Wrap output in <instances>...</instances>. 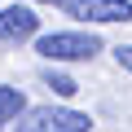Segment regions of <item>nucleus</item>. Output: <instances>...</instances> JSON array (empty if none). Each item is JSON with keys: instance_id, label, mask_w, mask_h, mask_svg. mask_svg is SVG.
<instances>
[{"instance_id": "nucleus-1", "label": "nucleus", "mask_w": 132, "mask_h": 132, "mask_svg": "<svg viewBox=\"0 0 132 132\" xmlns=\"http://www.w3.org/2000/svg\"><path fill=\"white\" fill-rule=\"evenodd\" d=\"M35 53L44 62H93L101 53V35L93 31H48L35 40Z\"/></svg>"}, {"instance_id": "nucleus-2", "label": "nucleus", "mask_w": 132, "mask_h": 132, "mask_svg": "<svg viewBox=\"0 0 132 132\" xmlns=\"http://www.w3.org/2000/svg\"><path fill=\"white\" fill-rule=\"evenodd\" d=\"M93 119L71 106H31L18 119V132H88Z\"/></svg>"}, {"instance_id": "nucleus-3", "label": "nucleus", "mask_w": 132, "mask_h": 132, "mask_svg": "<svg viewBox=\"0 0 132 132\" xmlns=\"http://www.w3.org/2000/svg\"><path fill=\"white\" fill-rule=\"evenodd\" d=\"M62 13L93 27H110V22H132V0H66Z\"/></svg>"}, {"instance_id": "nucleus-4", "label": "nucleus", "mask_w": 132, "mask_h": 132, "mask_svg": "<svg viewBox=\"0 0 132 132\" xmlns=\"http://www.w3.org/2000/svg\"><path fill=\"white\" fill-rule=\"evenodd\" d=\"M40 40V13L31 5H5L0 9V44Z\"/></svg>"}, {"instance_id": "nucleus-5", "label": "nucleus", "mask_w": 132, "mask_h": 132, "mask_svg": "<svg viewBox=\"0 0 132 132\" xmlns=\"http://www.w3.org/2000/svg\"><path fill=\"white\" fill-rule=\"evenodd\" d=\"M22 114H27V97H22V88L0 84V128L13 123V119H22Z\"/></svg>"}, {"instance_id": "nucleus-6", "label": "nucleus", "mask_w": 132, "mask_h": 132, "mask_svg": "<svg viewBox=\"0 0 132 132\" xmlns=\"http://www.w3.org/2000/svg\"><path fill=\"white\" fill-rule=\"evenodd\" d=\"M44 79H48V88H53L57 97H71V93H79V84H75V79H66V75H57V71H48Z\"/></svg>"}, {"instance_id": "nucleus-7", "label": "nucleus", "mask_w": 132, "mask_h": 132, "mask_svg": "<svg viewBox=\"0 0 132 132\" xmlns=\"http://www.w3.org/2000/svg\"><path fill=\"white\" fill-rule=\"evenodd\" d=\"M114 62H119L123 71L132 75V44H119V48H114Z\"/></svg>"}, {"instance_id": "nucleus-8", "label": "nucleus", "mask_w": 132, "mask_h": 132, "mask_svg": "<svg viewBox=\"0 0 132 132\" xmlns=\"http://www.w3.org/2000/svg\"><path fill=\"white\" fill-rule=\"evenodd\" d=\"M35 5H57V9H62V5H66V0H35Z\"/></svg>"}]
</instances>
